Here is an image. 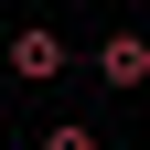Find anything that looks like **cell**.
<instances>
[{"instance_id": "cell-2", "label": "cell", "mask_w": 150, "mask_h": 150, "mask_svg": "<svg viewBox=\"0 0 150 150\" xmlns=\"http://www.w3.org/2000/svg\"><path fill=\"white\" fill-rule=\"evenodd\" d=\"M97 75L139 97V86H150V43H139V32H107V43H97Z\"/></svg>"}, {"instance_id": "cell-3", "label": "cell", "mask_w": 150, "mask_h": 150, "mask_svg": "<svg viewBox=\"0 0 150 150\" xmlns=\"http://www.w3.org/2000/svg\"><path fill=\"white\" fill-rule=\"evenodd\" d=\"M43 150H97V129H86V118H54V129H43Z\"/></svg>"}, {"instance_id": "cell-1", "label": "cell", "mask_w": 150, "mask_h": 150, "mask_svg": "<svg viewBox=\"0 0 150 150\" xmlns=\"http://www.w3.org/2000/svg\"><path fill=\"white\" fill-rule=\"evenodd\" d=\"M11 75H22V86H54V75H64V32L54 22H22L11 32Z\"/></svg>"}]
</instances>
